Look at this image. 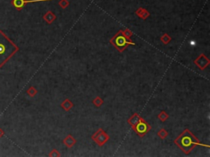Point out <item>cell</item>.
Returning a JSON list of instances; mask_svg holds the SVG:
<instances>
[{"label": "cell", "mask_w": 210, "mask_h": 157, "mask_svg": "<svg viewBox=\"0 0 210 157\" xmlns=\"http://www.w3.org/2000/svg\"><path fill=\"white\" fill-rule=\"evenodd\" d=\"M133 129L136 132V133L140 137H143L144 134H146L147 132H149V130L151 128V127L144 121L141 117L139 119V122L137 123L136 124L132 126Z\"/></svg>", "instance_id": "cell-4"}, {"label": "cell", "mask_w": 210, "mask_h": 157, "mask_svg": "<svg viewBox=\"0 0 210 157\" xmlns=\"http://www.w3.org/2000/svg\"><path fill=\"white\" fill-rule=\"evenodd\" d=\"M209 60L204 54H201L200 56H199L197 59H196L195 61H194V63L196 64V66H198L200 69H201V70L205 69L209 65Z\"/></svg>", "instance_id": "cell-6"}, {"label": "cell", "mask_w": 210, "mask_h": 157, "mask_svg": "<svg viewBox=\"0 0 210 157\" xmlns=\"http://www.w3.org/2000/svg\"><path fill=\"white\" fill-rule=\"evenodd\" d=\"M3 134H4V132H3V130L0 128V138L3 136Z\"/></svg>", "instance_id": "cell-21"}, {"label": "cell", "mask_w": 210, "mask_h": 157, "mask_svg": "<svg viewBox=\"0 0 210 157\" xmlns=\"http://www.w3.org/2000/svg\"><path fill=\"white\" fill-rule=\"evenodd\" d=\"M158 135H159V137H160L161 139H164V138H166V137H168V132H167L165 129H161L159 132Z\"/></svg>", "instance_id": "cell-18"}, {"label": "cell", "mask_w": 210, "mask_h": 157, "mask_svg": "<svg viewBox=\"0 0 210 157\" xmlns=\"http://www.w3.org/2000/svg\"><path fill=\"white\" fill-rule=\"evenodd\" d=\"M110 43L117 49L120 52H122L125 49L127 48L128 45H135L134 42H132L131 39H127L122 34V30H119L117 32L116 35L110 40Z\"/></svg>", "instance_id": "cell-3"}, {"label": "cell", "mask_w": 210, "mask_h": 157, "mask_svg": "<svg viewBox=\"0 0 210 157\" xmlns=\"http://www.w3.org/2000/svg\"><path fill=\"white\" fill-rule=\"evenodd\" d=\"M11 3L17 11H21L25 6L23 3V0H12Z\"/></svg>", "instance_id": "cell-10"}, {"label": "cell", "mask_w": 210, "mask_h": 157, "mask_svg": "<svg viewBox=\"0 0 210 157\" xmlns=\"http://www.w3.org/2000/svg\"><path fill=\"white\" fill-rule=\"evenodd\" d=\"M139 119H140V116H139L138 114L135 113V114H134V115H132L131 117L128 120V123H129V124H131V126H134L135 124H136L137 123L139 122Z\"/></svg>", "instance_id": "cell-12"}, {"label": "cell", "mask_w": 210, "mask_h": 157, "mask_svg": "<svg viewBox=\"0 0 210 157\" xmlns=\"http://www.w3.org/2000/svg\"><path fill=\"white\" fill-rule=\"evenodd\" d=\"M69 4H70V2H69L68 0H60L59 2V6H60L62 8H63V9L68 7Z\"/></svg>", "instance_id": "cell-17"}, {"label": "cell", "mask_w": 210, "mask_h": 157, "mask_svg": "<svg viewBox=\"0 0 210 157\" xmlns=\"http://www.w3.org/2000/svg\"><path fill=\"white\" fill-rule=\"evenodd\" d=\"M172 40V38L169 36L168 34H164L163 36L161 37V41L163 42V44H168L169 42Z\"/></svg>", "instance_id": "cell-14"}, {"label": "cell", "mask_w": 210, "mask_h": 157, "mask_svg": "<svg viewBox=\"0 0 210 157\" xmlns=\"http://www.w3.org/2000/svg\"><path fill=\"white\" fill-rule=\"evenodd\" d=\"M92 138H93L94 141H95L99 146H100L101 147V146L104 145L105 143L108 141V139H109V136H108L102 128H99V129L92 136Z\"/></svg>", "instance_id": "cell-5"}, {"label": "cell", "mask_w": 210, "mask_h": 157, "mask_svg": "<svg viewBox=\"0 0 210 157\" xmlns=\"http://www.w3.org/2000/svg\"><path fill=\"white\" fill-rule=\"evenodd\" d=\"M158 117H159V119L161 120L162 122H164V121H166L168 119V115L165 111H161Z\"/></svg>", "instance_id": "cell-15"}, {"label": "cell", "mask_w": 210, "mask_h": 157, "mask_svg": "<svg viewBox=\"0 0 210 157\" xmlns=\"http://www.w3.org/2000/svg\"><path fill=\"white\" fill-rule=\"evenodd\" d=\"M18 50L19 48L0 29V68L7 63Z\"/></svg>", "instance_id": "cell-1"}, {"label": "cell", "mask_w": 210, "mask_h": 157, "mask_svg": "<svg viewBox=\"0 0 210 157\" xmlns=\"http://www.w3.org/2000/svg\"><path fill=\"white\" fill-rule=\"evenodd\" d=\"M122 34H123V35H124L125 37H127V39H130V38L132 36V34H132V32L128 29H126L125 30H122Z\"/></svg>", "instance_id": "cell-19"}, {"label": "cell", "mask_w": 210, "mask_h": 157, "mask_svg": "<svg viewBox=\"0 0 210 157\" xmlns=\"http://www.w3.org/2000/svg\"><path fill=\"white\" fill-rule=\"evenodd\" d=\"M93 103L95 104V105H96V106H98V107H99V106H101V105H103V101L99 97H97V98H95V99H94L93 100Z\"/></svg>", "instance_id": "cell-16"}, {"label": "cell", "mask_w": 210, "mask_h": 157, "mask_svg": "<svg viewBox=\"0 0 210 157\" xmlns=\"http://www.w3.org/2000/svg\"><path fill=\"white\" fill-rule=\"evenodd\" d=\"M43 18H44V21H45L48 24H51V23H53V22L56 20L57 17L56 15L54 14V12H51V11H49V12H47L44 15Z\"/></svg>", "instance_id": "cell-8"}, {"label": "cell", "mask_w": 210, "mask_h": 157, "mask_svg": "<svg viewBox=\"0 0 210 157\" xmlns=\"http://www.w3.org/2000/svg\"><path fill=\"white\" fill-rule=\"evenodd\" d=\"M27 94L30 96V97H31V98H33V97H34V96L36 95L37 93H38V91L35 89V88H34V87H30L29 89L26 91Z\"/></svg>", "instance_id": "cell-13"}, {"label": "cell", "mask_w": 210, "mask_h": 157, "mask_svg": "<svg viewBox=\"0 0 210 157\" xmlns=\"http://www.w3.org/2000/svg\"><path fill=\"white\" fill-rule=\"evenodd\" d=\"M175 143L186 154H189L196 145L204 146L198 142V139L191 133L189 129H185V131L175 140Z\"/></svg>", "instance_id": "cell-2"}, {"label": "cell", "mask_w": 210, "mask_h": 157, "mask_svg": "<svg viewBox=\"0 0 210 157\" xmlns=\"http://www.w3.org/2000/svg\"><path fill=\"white\" fill-rule=\"evenodd\" d=\"M135 14L142 20L147 19L149 17V12L145 8H144V7H139V8H138L136 10V12H135Z\"/></svg>", "instance_id": "cell-7"}, {"label": "cell", "mask_w": 210, "mask_h": 157, "mask_svg": "<svg viewBox=\"0 0 210 157\" xmlns=\"http://www.w3.org/2000/svg\"><path fill=\"white\" fill-rule=\"evenodd\" d=\"M76 139H75L71 135H68V136L63 140V143L65 144V146L69 147V148L73 147L74 145L76 144Z\"/></svg>", "instance_id": "cell-9"}, {"label": "cell", "mask_w": 210, "mask_h": 157, "mask_svg": "<svg viewBox=\"0 0 210 157\" xmlns=\"http://www.w3.org/2000/svg\"><path fill=\"white\" fill-rule=\"evenodd\" d=\"M61 155H60V153H59L57 150H55V149H54L53 151H52L49 154V156H60Z\"/></svg>", "instance_id": "cell-20"}, {"label": "cell", "mask_w": 210, "mask_h": 157, "mask_svg": "<svg viewBox=\"0 0 210 157\" xmlns=\"http://www.w3.org/2000/svg\"><path fill=\"white\" fill-rule=\"evenodd\" d=\"M61 106L63 108L64 110H67V111H68V110H70V109L73 106V103L71 102V101L69 100V99H66V100H64L62 102Z\"/></svg>", "instance_id": "cell-11"}]
</instances>
